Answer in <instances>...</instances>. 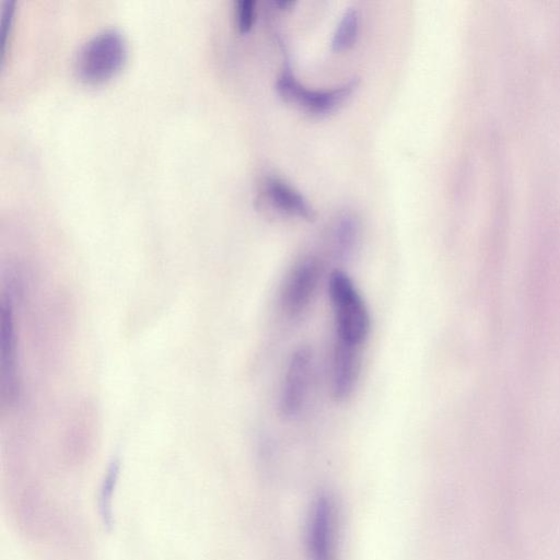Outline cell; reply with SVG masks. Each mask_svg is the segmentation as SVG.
I'll list each match as a JSON object with an SVG mask.
<instances>
[{"label": "cell", "instance_id": "cell-10", "mask_svg": "<svg viewBox=\"0 0 560 560\" xmlns=\"http://www.w3.org/2000/svg\"><path fill=\"white\" fill-rule=\"evenodd\" d=\"M359 224L351 215L339 218L332 230V248L336 257L346 259L355 248Z\"/></svg>", "mask_w": 560, "mask_h": 560}, {"label": "cell", "instance_id": "cell-1", "mask_svg": "<svg viewBox=\"0 0 560 560\" xmlns=\"http://www.w3.org/2000/svg\"><path fill=\"white\" fill-rule=\"evenodd\" d=\"M328 292L335 317L336 339L361 348L369 336L371 318L355 284L347 272L336 269L329 276Z\"/></svg>", "mask_w": 560, "mask_h": 560}, {"label": "cell", "instance_id": "cell-6", "mask_svg": "<svg viewBox=\"0 0 560 560\" xmlns=\"http://www.w3.org/2000/svg\"><path fill=\"white\" fill-rule=\"evenodd\" d=\"M323 273L318 258L301 259L290 271L281 290V305L290 316L303 313L313 301Z\"/></svg>", "mask_w": 560, "mask_h": 560}, {"label": "cell", "instance_id": "cell-15", "mask_svg": "<svg viewBox=\"0 0 560 560\" xmlns=\"http://www.w3.org/2000/svg\"><path fill=\"white\" fill-rule=\"evenodd\" d=\"M295 1L292 0H279L275 1L273 5L278 8L280 11H289L295 5Z\"/></svg>", "mask_w": 560, "mask_h": 560}, {"label": "cell", "instance_id": "cell-14", "mask_svg": "<svg viewBox=\"0 0 560 560\" xmlns=\"http://www.w3.org/2000/svg\"><path fill=\"white\" fill-rule=\"evenodd\" d=\"M13 2H5L2 9V22H1V60L4 59L7 45H8V36L11 34L12 21H13Z\"/></svg>", "mask_w": 560, "mask_h": 560}, {"label": "cell", "instance_id": "cell-12", "mask_svg": "<svg viewBox=\"0 0 560 560\" xmlns=\"http://www.w3.org/2000/svg\"><path fill=\"white\" fill-rule=\"evenodd\" d=\"M119 476V462L113 460L101 485L98 494V511L104 526H113V495Z\"/></svg>", "mask_w": 560, "mask_h": 560}, {"label": "cell", "instance_id": "cell-4", "mask_svg": "<svg viewBox=\"0 0 560 560\" xmlns=\"http://www.w3.org/2000/svg\"><path fill=\"white\" fill-rule=\"evenodd\" d=\"M305 550L308 560L338 559V510L334 498L319 493L306 521Z\"/></svg>", "mask_w": 560, "mask_h": 560}, {"label": "cell", "instance_id": "cell-5", "mask_svg": "<svg viewBox=\"0 0 560 560\" xmlns=\"http://www.w3.org/2000/svg\"><path fill=\"white\" fill-rule=\"evenodd\" d=\"M0 347L2 399L8 405H13L20 396L21 376L14 307L10 293H4L1 300Z\"/></svg>", "mask_w": 560, "mask_h": 560}, {"label": "cell", "instance_id": "cell-7", "mask_svg": "<svg viewBox=\"0 0 560 560\" xmlns=\"http://www.w3.org/2000/svg\"><path fill=\"white\" fill-rule=\"evenodd\" d=\"M311 372L312 351L301 346L289 359L281 389L279 408L285 418H294L301 412L308 393Z\"/></svg>", "mask_w": 560, "mask_h": 560}, {"label": "cell", "instance_id": "cell-2", "mask_svg": "<svg viewBox=\"0 0 560 560\" xmlns=\"http://www.w3.org/2000/svg\"><path fill=\"white\" fill-rule=\"evenodd\" d=\"M127 55V40L121 32L113 27L104 28L80 46L74 58V72L85 83H101L122 67Z\"/></svg>", "mask_w": 560, "mask_h": 560}, {"label": "cell", "instance_id": "cell-9", "mask_svg": "<svg viewBox=\"0 0 560 560\" xmlns=\"http://www.w3.org/2000/svg\"><path fill=\"white\" fill-rule=\"evenodd\" d=\"M264 192L269 202L285 214L313 221L316 213L308 200L289 183L277 176H267Z\"/></svg>", "mask_w": 560, "mask_h": 560}, {"label": "cell", "instance_id": "cell-3", "mask_svg": "<svg viewBox=\"0 0 560 560\" xmlns=\"http://www.w3.org/2000/svg\"><path fill=\"white\" fill-rule=\"evenodd\" d=\"M358 85L359 79L352 78L348 82L329 90L307 89L295 78L290 60L285 57L276 82V90L284 101L296 104L304 110L319 116L334 112L350 97Z\"/></svg>", "mask_w": 560, "mask_h": 560}, {"label": "cell", "instance_id": "cell-8", "mask_svg": "<svg viewBox=\"0 0 560 560\" xmlns=\"http://www.w3.org/2000/svg\"><path fill=\"white\" fill-rule=\"evenodd\" d=\"M359 368L360 347L336 340L330 369L331 394L336 400H345L352 394Z\"/></svg>", "mask_w": 560, "mask_h": 560}, {"label": "cell", "instance_id": "cell-13", "mask_svg": "<svg viewBox=\"0 0 560 560\" xmlns=\"http://www.w3.org/2000/svg\"><path fill=\"white\" fill-rule=\"evenodd\" d=\"M235 25L241 33L252 30L256 20V1L237 0L234 8Z\"/></svg>", "mask_w": 560, "mask_h": 560}, {"label": "cell", "instance_id": "cell-11", "mask_svg": "<svg viewBox=\"0 0 560 560\" xmlns=\"http://www.w3.org/2000/svg\"><path fill=\"white\" fill-rule=\"evenodd\" d=\"M360 18L355 8H349L342 14L331 39L334 51H343L353 46L359 34Z\"/></svg>", "mask_w": 560, "mask_h": 560}]
</instances>
